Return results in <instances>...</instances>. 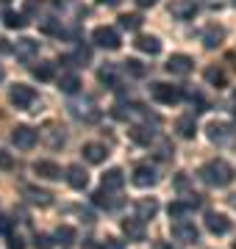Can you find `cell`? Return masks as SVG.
Instances as JSON below:
<instances>
[{
    "mask_svg": "<svg viewBox=\"0 0 236 249\" xmlns=\"http://www.w3.org/2000/svg\"><path fill=\"white\" fill-rule=\"evenodd\" d=\"M122 232L128 235V241H145V222L134 216V219H122Z\"/></svg>",
    "mask_w": 236,
    "mask_h": 249,
    "instance_id": "obj_14",
    "label": "cell"
},
{
    "mask_svg": "<svg viewBox=\"0 0 236 249\" xmlns=\"http://www.w3.org/2000/svg\"><path fill=\"white\" fill-rule=\"evenodd\" d=\"M195 70V61H192L189 55H183V53H175L170 55V61H167V72L170 75H189V72Z\"/></svg>",
    "mask_w": 236,
    "mask_h": 249,
    "instance_id": "obj_10",
    "label": "cell"
},
{
    "mask_svg": "<svg viewBox=\"0 0 236 249\" xmlns=\"http://www.w3.org/2000/svg\"><path fill=\"white\" fill-rule=\"evenodd\" d=\"M156 213H158V202H156L153 196H150V199H139V202H137V216L142 219V222L153 219Z\"/></svg>",
    "mask_w": 236,
    "mask_h": 249,
    "instance_id": "obj_24",
    "label": "cell"
},
{
    "mask_svg": "<svg viewBox=\"0 0 236 249\" xmlns=\"http://www.w3.org/2000/svg\"><path fill=\"white\" fill-rule=\"evenodd\" d=\"M78 86H81V80H78V75H75V72H67V75H61V78H59V89H61L64 94H75V91H78Z\"/></svg>",
    "mask_w": 236,
    "mask_h": 249,
    "instance_id": "obj_30",
    "label": "cell"
},
{
    "mask_svg": "<svg viewBox=\"0 0 236 249\" xmlns=\"http://www.w3.org/2000/svg\"><path fill=\"white\" fill-rule=\"evenodd\" d=\"M234 119H236V111H234Z\"/></svg>",
    "mask_w": 236,
    "mask_h": 249,
    "instance_id": "obj_52",
    "label": "cell"
},
{
    "mask_svg": "<svg viewBox=\"0 0 236 249\" xmlns=\"http://www.w3.org/2000/svg\"><path fill=\"white\" fill-rule=\"evenodd\" d=\"M83 249H103V247H98L95 241H86V244H83Z\"/></svg>",
    "mask_w": 236,
    "mask_h": 249,
    "instance_id": "obj_47",
    "label": "cell"
},
{
    "mask_svg": "<svg viewBox=\"0 0 236 249\" xmlns=\"http://www.w3.org/2000/svg\"><path fill=\"white\" fill-rule=\"evenodd\" d=\"M56 241H59L61 247H73V244H75V227H70V224H61V227L56 230Z\"/></svg>",
    "mask_w": 236,
    "mask_h": 249,
    "instance_id": "obj_35",
    "label": "cell"
},
{
    "mask_svg": "<svg viewBox=\"0 0 236 249\" xmlns=\"http://www.w3.org/2000/svg\"><path fill=\"white\" fill-rule=\"evenodd\" d=\"M92 42L98 47H103V50H119V34L114 31V28L109 25H98L95 31H92Z\"/></svg>",
    "mask_w": 236,
    "mask_h": 249,
    "instance_id": "obj_4",
    "label": "cell"
},
{
    "mask_svg": "<svg viewBox=\"0 0 236 249\" xmlns=\"http://www.w3.org/2000/svg\"><path fill=\"white\" fill-rule=\"evenodd\" d=\"M11 142H14L17 150H34L37 142H39V133L34 127H28V124H17L14 133H11Z\"/></svg>",
    "mask_w": 236,
    "mask_h": 249,
    "instance_id": "obj_6",
    "label": "cell"
},
{
    "mask_svg": "<svg viewBox=\"0 0 236 249\" xmlns=\"http://www.w3.org/2000/svg\"><path fill=\"white\" fill-rule=\"evenodd\" d=\"M139 6H142V9H147V6H156V3H158V0H137Z\"/></svg>",
    "mask_w": 236,
    "mask_h": 249,
    "instance_id": "obj_46",
    "label": "cell"
},
{
    "mask_svg": "<svg viewBox=\"0 0 236 249\" xmlns=\"http://www.w3.org/2000/svg\"><path fill=\"white\" fill-rule=\"evenodd\" d=\"M37 53H39V42H34V39H20L14 45V55L22 58V61H31Z\"/></svg>",
    "mask_w": 236,
    "mask_h": 249,
    "instance_id": "obj_20",
    "label": "cell"
},
{
    "mask_svg": "<svg viewBox=\"0 0 236 249\" xmlns=\"http://www.w3.org/2000/svg\"><path fill=\"white\" fill-rule=\"evenodd\" d=\"M122 183H125L122 169H109L103 175V188H106V191H117V188H122Z\"/></svg>",
    "mask_w": 236,
    "mask_h": 249,
    "instance_id": "obj_25",
    "label": "cell"
},
{
    "mask_svg": "<svg viewBox=\"0 0 236 249\" xmlns=\"http://www.w3.org/2000/svg\"><path fill=\"white\" fill-rule=\"evenodd\" d=\"M170 232H173V238L181 241V244H195V241L200 238V230L195 227V222H189V219H175V222L170 224Z\"/></svg>",
    "mask_w": 236,
    "mask_h": 249,
    "instance_id": "obj_3",
    "label": "cell"
},
{
    "mask_svg": "<svg viewBox=\"0 0 236 249\" xmlns=\"http://www.w3.org/2000/svg\"><path fill=\"white\" fill-rule=\"evenodd\" d=\"M203 75H206V80H209L211 86H217V89H225L228 86V75L219 70V67H206Z\"/></svg>",
    "mask_w": 236,
    "mask_h": 249,
    "instance_id": "obj_28",
    "label": "cell"
},
{
    "mask_svg": "<svg viewBox=\"0 0 236 249\" xmlns=\"http://www.w3.org/2000/svg\"><path fill=\"white\" fill-rule=\"evenodd\" d=\"M128 136H131V142L142 144V147H147V144L153 142V130H150L147 124H134V127L128 130Z\"/></svg>",
    "mask_w": 236,
    "mask_h": 249,
    "instance_id": "obj_22",
    "label": "cell"
},
{
    "mask_svg": "<svg viewBox=\"0 0 236 249\" xmlns=\"http://www.w3.org/2000/svg\"><path fill=\"white\" fill-rule=\"evenodd\" d=\"M9 230H11L9 219H6V216H0V232H9Z\"/></svg>",
    "mask_w": 236,
    "mask_h": 249,
    "instance_id": "obj_45",
    "label": "cell"
},
{
    "mask_svg": "<svg viewBox=\"0 0 236 249\" xmlns=\"http://www.w3.org/2000/svg\"><path fill=\"white\" fill-rule=\"evenodd\" d=\"M34 244H37V249H53L56 241L50 238V235H45V232H37V235H34Z\"/></svg>",
    "mask_w": 236,
    "mask_h": 249,
    "instance_id": "obj_38",
    "label": "cell"
},
{
    "mask_svg": "<svg viewBox=\"0 0 236 249\" xmlns=\"http://www.w3.org/2000/svg\"><path fill=\"white\" fill-rule=\"evenodd\" d=\"M25 194H28V199H31L34 205H42V208L53 202V194H50V191H45V188H34V186H28V188H25Z\"/></svg>",
    "mask_w": 236,
    "mask_h": 249,
    "instance_id": "obj_26",
    "label": "cell"
},
{
    "mask_svg": "<svg viewBox=\"0 0 236 249\" xmlns=\"http://www.w3.org/2000/svg\"><path fill=\"white\" fill-rule=\"evenodd\" d=\"M122 70H125L131 78H145V75H147V67L142 61H137V58H128V61H122Z\"/></svg>",
    "mask_w": 236,
    "mask_h": 249,
    "instance_id": "obj_34",
    "label": "cell"
},
{
    "mask_svg": "<svg viewBox=\"0 0 236 249\" xmlns=\"http://www.w3.org/2000/svg\"><path fill=\"white\" fill-rule=\"evenodd\" d=\"M175 130H178V136H181V139H195V133H197L195 116H192V114L178 116V119H175Z\"/></svg>",
    "mask_w": 236,
    "mask_h": 249,
    "instance_id": "obj_19",
    "label": "cell"
},
{
    "mask_svg": "<svg viewBox=\"0 0 236 249\" xmlns=\"http://www.w3.org/2000/svg\"><path fill=\"white\" fill-rule=\"evenodd\" d=\"M231 3H234V6H236V0H231Z\"/></svg>",
    "mask_w": 236,
    "mask_h": 249,
    "instance_id": "obj_51",
    "label": "cell"
},
{
    "mask_svg": "<svg viewBox=\"0 0 236 249\" xmlns=\"http://www.w3.org/2000/svg\"><path fill=\"white\" fill-rule=\"evenodd\" d=\"M170 14L175 19H192L197 14V6H195V0H173L170 3Z\"/></svg>",
    "mask_w": 236,
    "mask_h": 249,
    "instance_id": "obj_13",
    "label": "cell"
},
{
    "mask_svg": "<svg viewBox=\"0 0 236 249\" xmlns=\"http://www.w3.org/2000/svg\"><path fill=\"white\" fill-rule=\"evenodd\" d=\"M67 183L75 188V191H83V188L89 186V175H86V169L83 166H78V163H73V166H67Z\"/></svg>",
    "mask_w": 236,
    "mask_h": 249,
    "instance_id": "obj_12",
    "label": "cell"
},
{
    "mask_svg": "<svg viewBox=\"0 0 236 249\" xmlns=\"http://www.w3.org/2000/svg\"><path fill=\"white\" fill-rule=\"evenodd\" d=\"M119 25L125 28V31H139L142 28V17L139 14H122L119 17Z\"/></svg>",
    "mask_w": 236,
    "mask_h": 249,
    "instance_id": "obj_36",
    "label": "cell"
},
{
    "mask_svg": "<svg viewBox=\"0 0 236 249\" xmlns=\"http://www.w3.org/2000/svg\"><path fill=\"white\" fill-rule=\"evenodd\" d=\"M34 172H37L42 180H59L61 178V166L53 163V160H37V163H34Z\"/></svg>",
    "mask_w": 236,
    "mask_h": 249,
    "instance_id": "obj_17",
    "label": "cell"
},
{
    "mask_svg": "<svg viewBox=\"0 0 236 249\" xmlns=\"http://www.w3.org/2000/svg\"><path fill=\"white\" fill-rule=\"evenodd\" d=\"M39 11V0H25V14H34Z\"/></svg>",
    "mask_w": 236,
    "mask_h": 249,
    "instance_id": "obj_43",
    "label": "cell"
},
{
    "mask_svg": "<svg viewBox=\"0 0 236 249\" xmlns=\"http://www.w3.org/2000/svg\"><path fill=\"white\" fill-rule=\"evenodd\" d=\"M0 80H3V70H0Z\"/></svg>",
    "mask_w": 236,
    "mask_h": 249,
    "instance_id": "obj_50",
    "label": "cell"
},
{
    "mask_svg": "<svg viewBox=\"0 0 236 249\" xmlns=\"http://www.w3.org/2000/svg\"><path fill=\"white\" fill-rule=\"evenodd\" d=\"M186 97L192 100V106H195V114H200V111H206V100L200 97L197 91H189V94H186Z\"/></svg>",
    "mask_w": 236,
    "mask_h": 249,
    "instance_id": "obj_39",
    "label": "cell"
},
{
    "mask_svg": "<svg viewBox=\"0 0 236 249\" xmlns=\"http://www.w3.org/2000/svg\"><path fill=\"white\" fill-rule=\"evenodd\" d=\"M134 47L142 50V53H147V55H158V53H161V42H158L156 36H137Z\"/></svg>",
    "mask_w": 236,
    "mask_h": 249,
    "instance_id": "obj_21",
    "label": "cell"
},
{
    "mask_svg": "<svg viewBox=\"0 0 236 249\" xmlns=\"http://www.w3.org/2000/svg\"><path fill=\"white\" fill-rule=\"evenodd\" d=\"M192 208H195L192 202L175 199V202H170V208H167V213H170V219H186V213H189Z\"/></svg>",
    "mask_w": 236,
    "mask_h": 249,
    "instance_id": "obj_31",
    "label": "cell"
},
{
    "mask_svg": "<svg viewBox=\"0 0 236 249\" xmlns=\"http://www.w3.org/2000/svg\"><path fill=\"white\" fill-rule=\"evenodd\" d=\"M100 3H106V6H117L119 0H100Z\"/></svg>",
    "mask_w": 236,
    "mask_h": 249,
    "instance_id": "obj_48",
    "label": "cell"
},
{
    "mask_svg": "<svg viewBox=\"0 0 236 249\" xmlns=\"http://www.w3.org/2000/svg\"><path fill=\"white\" fill-rule=\"evenodd\" d=\"M98 80H100V83H106L109 89H117V86H119L117 67H111V64H106V67H100V70H98Z\"/></svg>",
    "mask_w": 236,
    "mask_h": 249,
    "instance_id": "obj_23",
    "label": "cell"
},
{
    "mask_svg": "<svg viewBox=\"0 0 236 249\" xmlns=\"http://www.w3.org/2000/svg\"><path fill=\"white\" fill-rule=\"evenodd\" d=\"M206 136H209L211 144L225 147V144H234L236 130H234V124H228V122H209V127H206Z\"/></svg>",
    "mask_w": 236,
    "mask_h": 249,
    "instance_id": "obj_2",
    "label": "cell"
},
{
    "mask_svg": "<svg viewBox=\"0 0 236 249\" xmlns=\"http://www.w3.org/2000/svg\"><path fill=\"white\" fill-rule=\"evenodd\" d=\"M234 249H236V241H234Z\"/></svg>",
    "mask_w": 236,
    "mask_h": 249,
    "instance_id": "obj_53",
    "label": "cell"
},
{
    "mask_svg": "<svg viewBox=\"0 0 236 249\" xmlns=\"http://www.w3.org/2000/svg\"><path fill=\"white\" fill-rule=\"evenodd\" d=\"M103 249H125V244L117 241V238H106L103 241Z\"/></svg>",
    "mask_w": 236,
    "mask_h": 249,
    "instance_id": "obj_42",
    "label": "cell"
},
{
    "mask_svg": "<svg viewBox=\"0 0 236 249\" xmlns=\"http://www.w3.org/2000/svg\"><path fill=\"white\" fill-rule=\"evenodd\" d=\"M131 180H134V186H137V188H153L156 183H158V175H156L153 166L139 163L137 169H134V175H131Z\"/></svg>",
    "mask_w": 236,
    "mask_h": 249,
    "instance_id": "obj_8",
    "label": "cell"
},
{
    "mask_svg": "<svg viewBox=\"0 0 236 249\" xmlns=\"http://www.w3.org/2000/svg\"><path fill=\"white\" fill-rule=\"evenodd\" d=\"M9 249H25V244H22V238H20V235L9 232Z\"/></svg>",
    "mask_w": 236,
    "mask_h": 249,
    "instance_id": "obj_41",
    "label": "cell"
},
{
    "mask_svg": "<svg viewBox=\"0 0 236 249\" xmlns=\"http://www.w3.org/2000/svg\"><path fill=\"white\" fill-rule=\"evenodd\" d=\"M3 25L6 28H11V31H22V28L28 25V19H25V14H20V11H6L3 14Z\"/></svg>",
    "mask_w": 236,
    "mask_h": 249,
    "instance_id": "obj_27",
    "label": "cell"
},
{
    "mask_svg": "<svg viewBox=\"0 0 236 249\" xmlns=\"http://www.w3.org/2000/svg\"><path fill=\"white\" fill-rule=\"evenodd\" d=\"M150 94H153L156 103H161V106H175V103H181L183 91L178 86H170V83H153L150 86Z\"/></svg>",
    "mask_w": 236,
    "mask_h": 249,
    "instance_id": "obj_5",
    "label": "cell"
},
{
    "mask_svg": "<svg viewBox=\"0 0 236 249\" xmlns=\"http://www.w3.org/2000/svg\"><path fill=\"white\" fill-rule=\"evenodd\" d=\"M39 139H42V142H45L50 150H59V147L64 144V130H61L56 122H47L45 127L39 130Z\"/></svg>",
    "mask_w": 236,
    "mask_h": 249,
    "instance_id": "obj_9",
    "label": "cell"
},
{
    "mask_svg": "<svg viewBox=\"0 0 236 249\" xmlns=\"http://www.w3.org/2000/svg\"><path fill=\"white\" fill-rule=\"evenodd\" d=\"M175 186H178V191H186V186H189V180L183 178V175H178V180H175Z\"/></svg>",
    "mask_w": 236,
    "mask_h": 249,
    "instance_id": "obj_44",
    "label": "cell"
},
{
    "mask_svg": "<svg viewBox=\"0 0 236 249\" xmlns=\"http://www.w3.org/2000/svg\"><path fill=\"white\" fill-rule=\"evenodd\" d=\"M70 108H73V114L78 119H83V122H95L100 116V108H95V100H83V103H75Z\"/></svg>",
    "mask_w": 236,
    "mask_h": 249,
    "instance_id": "obj_15",
    "label": "cell"
},
{
    "mask_svg": "<svg viewBox=\"0 0 236 249\" xmlns=\"http://www.w3.org/2000/svg\"><path fill=\"white\" fill-rule=\"evenodd\" d=\"M206 227H209V232H214V235H225V232L231 230V219H228L225 213H209L206 216Z\"/></svg>",
    "mask_w": 236,
    "mask_h": 249,
    "instance_id": "obj_16",
    "label": "cell"
},
{
    "mask_svg": "<svg viewBox=\"0 0 236 249\" xmlns=\"http://www.w3.org/2000/svg\"><path fill=\"white\" fill-rule=\"evenodd\" d=\"M231 97H234V106H236V89H234V94H231Z\"/></svg>",
    "mask_w": 236,
    "mask_h": 249,
    "instance_id": "obj_49",
    "label": "cell"
},
{
    "mask_svg": "<svg viewBox=\"0 0 236 249\" xmlns=\"http://www.w3.org/2000/svg\"><path fill=\"white\" fill-rule=\"evenodd\" d=\"M31 72H34V78H37V80H53L56 67L50 61H39L37 67H31Z\"/></svg>",
    "mask_w": 236,
    "mask_h": 249,
    "instance_id": "obj_32",
    "label": "cell"
},
{
    "mask_svg": "<svg viewBox=\"0 0 236 249\" xmlns=\"http://www.w3.org/2000/svg\"><path fill=\"white\" fill-rule=\"evenodd\" d=\"M61 61H67V64H78V67H86V64H89L92 61V50H89V47H75V53L73 55H64V58H61Z\"/></svg>",
    "mask_w": 236,
    "mask_h": 249,
    "instance_id": "obj_29",
    "label": "cell"
},
{
    "mask_svg": "<svg viewBox=\"0 0 236 249\" xmlns=\"http://www.w3.org/2000/svg\"><path fill=\"white\" fill-rule=\"evenodd\" d=\"M222 42H225V28H222V25L211 22V25L203 28V45L209 47V50H217Z\"/></svg>",
    "mask_w": 236,
    "mask_h": 249,
    "instance_id": "obj_11",
    "label": "cell"
},
{
    "mask_svg": "<svg viewBox=\"0 0 236 249\" xmlns=\"http://www.w3.org/2000/svg\"><path fill=\"white\" fill-rule=\"evenodd\" d=\"M200 180L206 183V186H214V188H222L228 186L231 180H234V169H231V163L222 158H214L209 163H203L200 166Z\"/></svg>",
    "mask_w": 236,
    "mask_h": 249,
    "instance_id": "obj_1",
    "label": "cell"
},
{
    "mask_svg": "<svg viewBox=\"0 0 236 249\" xmlns=\"http://www.w3.org/2000/svg\"><path fill=\"white\" fill-rule=\"evenodd\" d=\"M92 202L98 205V208H106V211H111V208H117V199H111L109 196V191H106V188H100V191H95V194H92Z\"/></svg>",
    "mask_w": 236,
    "mask_h": 249,
    "instance_id": "obj_33",
    "label": "cell"
},
{
    "mask_svg": "<svg viewBox=\"0 0 236 249\" xmlns=\"http://www.w3.org/2000/svg\"><path fill=\"white\" fill-rule=\"evenodd\" d=\"M39 31H42V34H50V36L61 34V19H42V22H39Z\"/></svg>",
    "mask_w": 236,
    "mask_h": 249,
    "instance_id": "obj_37",
    "label": "cell"
},
{
    "mask_svg": "<svg viewBox=\"0 0 236 249\" xmlns=\"http://www.w3.org/2000/svg\"><path fill=\"white\" fill-rule=\"evenodd\" d=\"M9 100H11L17 108H25V111H28V108L37 103V91L31 89V86H25V83H17V86H11Z\"/></svg>",
    "mask_w": 236,
    "mask_h": 249,
    "instance_id": "obj_7",
    "label": "cell"
},
{
    "mask_svg": "<svg viewBox=\"0 0 236 249\" xmlns=\"http://www.w3.org/2000/svg\"><path fill=\"white\" fill-rule=\"evenodd\" d=\"M0 169H6V172L14 169V158H11L6 150H0Z\"/></svg>",
    "mask_w": 236,
    "mask_h": 249,
    "instance_id": "obj_40",
    "label": "cell"
},
{
    "mask_svg": "<svg viewBox=\"0 0 236 249\" xmlns=\"http://www.w3.org/2000/svg\"><path fill=\"white\" fill-rule=\"evenodd\" d=\"M83 158L89 160V163H103V160L109 158V150L103 147V144H98V142H89V144H83Z\"/></svg>",
    "mask_w": 236,
    "mask_h": 249,
    "instance_id": "obj_18",
    "label": "cell"
}]
</instances>
